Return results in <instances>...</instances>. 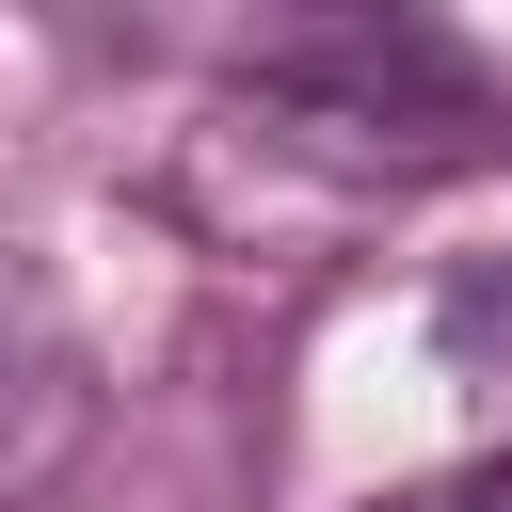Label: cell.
<instances>
[{"instance_id":"obj_1","label":"cell","mask_w":512,"mask_h":512,"mask_svg":"<svg viewBox=\"0 0 512 512\" xmlns=\"http://www.w3.org/2000/svg\"><path fill=\"white\" fill-rule=\"evenodd\" d=\"M368 512H512V464H464V480H416V496H368Z\"/></svg>"}]
</instances>
